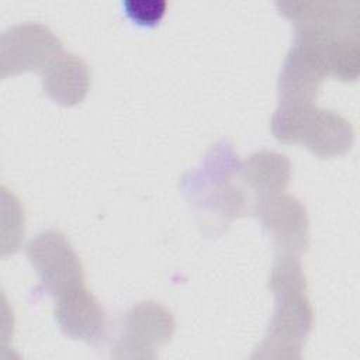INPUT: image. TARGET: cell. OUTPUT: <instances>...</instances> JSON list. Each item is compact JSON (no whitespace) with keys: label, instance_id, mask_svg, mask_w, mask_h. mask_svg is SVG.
Returning a JSON list of instances; mask_svg holds the SVG:
<instances>
[{"label":"cell","instance_id":"cell-4","mask_svg":"<svg viewBox=\"0 0 360 360\" xmlns=\"http://www.w3.org/2000/svg\"><path fill=\"white\" fill-rule=\"evenodd\" d=\"M25 252L39 276L41 290L55 297V300L76 287L84 285L80 257L59 229L49 228L39 232L28 242Z\"/></svg>","mask_w":360,"mask_h":360},{"label":"cell","instance_id":"cell-10","mask_svg":"<svg viewBox=\"0 0 360 360\" xmlns=\"http://www.w3.org/2000/svg\"><path fill=\"white\" fill-rule=\"evenodd\" d=\"M55 319L70 339L98 346L108 339V316L100 301L84 285L56 298Z\"/></svg>","mask_w":360,"mask_h":360},{"label":"cell","instance_id":"cell-6","mask_svg":"<svg viewBox=\"0 0 360 360\" xmlns=\"http://www.w3.org/2000/svg\"><path fill=\"white\" fill-rule=\"evenodd\" d=\"M174 329V318L162 304L138 302L125 314L122 330L111 350V357L156 359L159 347L170 342Z\"/></svg>","mask_w":360,"mask_h":360},{"label":"cell","instance_id":"cell-1","mask_svg":"<svg viewBox=\"0 0 360 360\" xmlns=\"http://www.w3.org/2000/svg\"><path fill=\"white\" fill-rule=\"evenodd\" d=\"M240 166L233 145L228 139H219L200 165L180 179V190L207 236L224 233L233 219L249 210L245 190L233 180L239 177Z\"/></svg>","mask_w":360,"mask_h":360},{"label":"cell","instance_id":"cell-8","mask_svg":"<svg viewBox=\"0 0 360 360\" xmlns=\"http://www.w3.org/2000/svg\"><path fill=\"white\" fill-rule=\"evenodd\" d=\"M250 212L259 218L271 238L277 255H297L309 246V219L307 208L294 195L280 193L255 200Z\"/></svg>","mask_w":360,"mask_h":360},{"label":"cell","instance_id":"cell-3","mask_svg":"<svg viewBox=\"0 0 360 360\" xmlns=\"http://www.w3.org/2000/svg\"><path fill=\"white\" fill-rule=\"evenodd\" d=\"M270 128L280 142L301 143L321 158L340 156L354 142V129L343 115L314 103H278Z\"/></svg>","mask_w":360,"mask_h":360},{"label":"cell","instance_id":"cell-9","mask_svg":"<svg viewBox=\"0 0 360 360\" xmlns=\"http://www.w3.org/2000/svg\"><path fill=\"white\" fill-rule=\"evenodd\" d=\"M328 76L319 44L294 37L278 75V103H314Z\"/></svg>","mask_w":360,"mask_h":360},{"label":"cell","instance_id":"cell-11","mask_svg":"<svg viewBox=\"0 0 360 360\" xmlns=\"http://www.w3.org/2000/svg\"><path fill=\"white\" fill-rule=\"evenodd\" d=\"M42 87L48 97L60 105L80 103L90 87V70L82 58L62 51L41 72Z\"/></svg>","mask_w":360,"mask_h":360},{"label":"cell","instance_id":"cell-5","mask_svg":"<svg viewBox=\"0 0 360 360\" xmlns=\"http://www.w3.org/2000/svg\"><path fill=\"white\" fill-rule=\"evenodd\" d=\"M276 7L295 28V37L359 38L360 6L357 1L278 0Z\"/></svg>","mask_w":360,"mask_h":360},{"label":"cell","instance_id":"cell-13","mask_svg":"<svg viewBox=\"0 0 360 360\" xmlns=\"http://www.w3.org/2000/svg\"><path fill=\"white\" fill-rule=\"evenodd\" d=\"M124 13L135 24L153 27L163 18L167 1L166 0H124Z\"/></svg>","mask_w":360,"mask_h":360},{"label":"cell","instance_id":"cell-12","mask_svg":"<svg viewBox=\"0 0 360 360\" xmlns=\"http://www.w3.org/2000/svg\"><path fill=\"white\" fill-rule=\"evenodd\" d=\"M239 179L257 198L280 194L291 179L290 159L276 150L252 153L240 166Z\"/></svg>","mask_w":360,"mask_h":360},{"label":"cell","instance_id":"cell-2","mask_svg":"<svg viewBox=\"0 0 360 360\" xmlns=\"http://www.w3.org/2000/svg\"><path fill=\"white\" fill-rule=\"evenodd\" d=\"M267 285L274 295V309L252 359H301L314 326V309L307 295L300 256L277 255Z\"/></svg>","mask_w":360,"mask_h":360},{"label":"cell","instance_id":"cell-7","mask_svg":"<svg viewBox=\"0 0 360 360\" xmlns=\"http://www.w3.org/2000/svg\"><path fill=\"white\" fill-rule=\"evenodd\" d=\"M62 52V41L41 22H20L7 27L0 37V72L4 79L27 70L42 69Z\"/></svg>","mask_w":360,"mask_h":360}]
</instances>
